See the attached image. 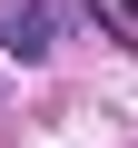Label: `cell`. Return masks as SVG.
Listing matches in <instances>:
<instances>
[{"label": "cell", "mask_w": 138, "mask_h": 148, "mask_svg": "<svg viewBox=\"0 0 138 148\" xmlns=\"http://www.w3.org/2000/svg\"><path fill=\"white\" fill-rule=\"evenodd\" d=\"M89 0H10V10H0V49H10L20 69H40L49 49H59V30L79 20Z\"/></svg>", "instance_id": "1"}]
</instances>
